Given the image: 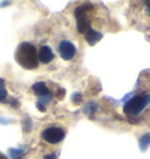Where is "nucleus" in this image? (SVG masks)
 <instances>
[{
    "instance_id": "obj_17",
    "label": "nucleus",
    "mask_w": 150,
    "mask_h": 159,
    "mask_svg": "<svg viewBox=\"0 0 150 159\" xmlns=\"http://www.w3.org/2000/svg\"><path fill=\"white\" fill-rule=\"evenodd\" d=\"M8 103H10L12 107H14V108H19V105H20V103L18 102V99H15V98H11L10 101H8Z\"/></svg>"
},
{
    "instance_id": "obj_13",
    "label": "nucleus",
    "mask_w": 150,
    "mask_h": 159,
    "mask_svg": "<svg viewBox=\"0 0 150 159\" xmlns=\"http://www.w3.org/2000/svg\"><path fill=\"white\" fill-rule=\"evenodd\" d=\"M8 156L12 159H22L24 158V150L22 149H8Z\"/></svg>"
},
{
    "instance_id": "obj_11",
    "label": "nucleus",
    "mask_w": 150,
    "mask_h": 159,
    "mask_svg": "<svg viewBox=\"0 0 150 159\" xmlns=\"http://www.w3.org/2000/svg\"><path fill=\"white\" fill-rule=\"evenodd\" d=\"M138 144H140L141 151H145V150L148 149V146L150 145V134H144V136H142L140 138Z\"/></svg>"
},
{
    "instance_id": "obj_18",
    "label": "nucleus",
    "mask_w": 150,
    "mask_h": 159,
    "mask_svg": "<svg viewBox=\"0 0 150 159\" xmlns=\"http://www.w3.org/2000/svg\"><path fill=\"white\" fill-rule=\"evenodd\" d=\"M63 96H65V90L63 89L58 90V93H56V97H58L59 99H62L63 98Z\"/></svg>"
},
{
    "instance_id": "obj_1",
    "label": "nucleus",
    "mask_w": 150,
    "mask_h": 159,
    "mask_svg": "<svg viewBox=\"0 0 150 159\" xmlns=\"http://www.w3.org/2000/svg\"><path fill=\"white\" fill-rule=\"evenodd\" d=\"M14 59L18 65L25 69H35L39 66L38 52L30 42H21L14 53Z\"/></svg>"
},
{
    "instance_id": "obj_7",
    "label": "nucleus",
    "mask_w": 150,
    "mask_h": 159,
    "mask_svg": "<svg viewBox=\"0 0 150 159\" xmlns=\"http://www.w3.org/2000/svg\"><path fill=\"white\" fill-rule=\"evenodd\" d=\"M102 38H103V34H101L100 32L93 30V28H90L89 30H87V32L85 33L86 41H87L90 46L96 45V43H97V42H99Z\"/></svg>"
},
{
    "instance_id": "obj_3",
    "label": "nucleus",
    "mask_w": 150,
    "mask_h": 159,
    "mask_svg": "<svg viewBox=\"0 0 150 159\" xmlns=\"http://www.w3.org/2000/svg\"><path fill=\"white\" fill-rule=\"evenodd\" d=\"M65 130L59 126H49L42 131L41 137L45 142L49 143V144H58L65 138Z\"/></svg>"
},
{
    "instance_id": "obj_9",
    "label": "nucleus",
    "mask_w": 150,
    "mask_h": 159,
    "mask_svg": "<svg viewBox=\"0 0 150 159\" xmlns=\"http://www.w3.org/2000/svg\"><path fill=\"white\" fill-rule=\"evenodd\" d=\"M76 28L80 32L81 34L85 35L87 30H89L90 27V20L88 18H81V19H76Z\"/></svg>"
},
{
    "instance_id": "obj_15",
    "label": "nucleus",
    "mask_w": 150,
    "mask_h": 159,
    "mask_svg": "<svg viewBox=\"0 0 150 159\" xmlns=\"http://www.w3.org/2000/svg\"><path fill=\"white\" fill-rule=\"evenodd\" d=\"M0 102L2 103L7 102V90L5 87H0Z\"/></svg>"
},
{
    "instance_id": "obj_22",
    "label": "nucleus",
    "mask_w": 150,
    "mask_h": 159,
    "mask_svg": "<svg viewBox=\"0 0 150 159\" xmlns=\"http://www.w3.org/2000/svg\"><path fill=\"white\" fill-rule=\"evenodd\" d=\"M0 87H5V81L2 79H0Z\"/></svg>"
},
{
    "instance_id": "obj_14",
    "label": "nucleus",
    "mask_w": 150,
    "mask_h": 159,
    "mask_svg": "<svg viewBox=\"0 0 150 159\" xmlns=\"http://www.w3.org/2000/svg\"><path fill=\"white\" fill-rule=\"evenodd\" d=\"M30 128H32V120H30V117H26L22 122V130L24 132H30Z\"/></svg>"
},
{
    "instance_id": "obj_10",
    "label": "nucleus",
    "mask_w": 150,
    "mask_h": 159,
    "mask_svg": "<svg viewBox=\"0 0 150 159\" xmlns=\"http://www.w3.org/2000/svg\"><path fill=\"white\" fill-rule=\"evenodd\" d=\"M50 97L52 96H46V97H40V98L38 99V102H36V108L40 110V111H45L46 110V107H47V104L49 103L50 101Z\"/></svg>"
},
{
    "instance_id": "obj_2",
    "label": "nucleus",
    "mask_w": 150,
    "mask_h": 159,
    "mask_svg": "<svg viewBox=\"0 0 150 159\" xmlns=\"http://www.w3.org/2000/svg\"><path fill=\"white\" fill-rule=\"evenodd\" d=\"M150 103V95H137L130 98L123 107V112L129 117L137 116Z\"/></svg>"
},
{
    "instance_id": "obj_16",
    "label": "nucleus",
    "mask_w": 150,
    "mask_h": 159,
    "mask_svg": "<svg viewBox=\"0 0 150 159\" xmlns=\"http://www.w3.org/2000/svg\"><path fill=\"white\" fill-rule=\"evenodd\" d=\"M72 102H73V104H75V105L80 104L81 102H82V96H81L80 93H75V94L72 96Z\"/></svg>"
},
{
    "instance_id": "obj_5",
    "label": "nucleus",
    "mask_w": 150,
    "mask_h": 159,
    "mask_svg": "<svg viewBox=\"0 0 150 159\" xmlns=\"http://www.w3.org/2000/svg\"><path fill=\"white\" fill-rule=\"evenodd\" d=\"M38 59H39V62H41V63H45V65L49 63L50 61L54 59V53L50 49V47L42 46L38 52Z\"/></svg>"
},
{
    "instance_id": "obj_21",
    "label": "nucleus",
    "mask_w": 150,
    "mask_h": 159,
    "mask_svg": "<svg viewBox=\"0 0 150 159\" xmlns=\"http://www.w3.org/2000/svg\"><path fill=\"white\" fill-rule=\"evenodd\" d=\"M0 159H8V158H7V156H5L4 153L0 152Z\"/></svg>"
},
{
    "instance_id": "obj_12",
    "label": "nucleus",
    "mask_w": 150,
    "mask_h": 159,
    "mask_svg": "<svg viewBox=\"0 0 150 159\" xmlns=\"http://www.w3.org/2000/svg\"><path fill=\"white\" fill-rule=\"evenodd\" d=\"M96 110H97V104H96L95 102H89V103H87L85 107V109H83V112H85L86 115H88L89 117H91L93 116V114L95 112Z\"/></svg>"
},
{
    "instance_id": "obj_4",
    "label": "nucleus",
    "mask_w": 150,
    "mask_h": 159,
    "mask_svg": "<svg viewBox=\"0 0 150 159\" xmlns=\"http://www.w3.org/2000/svg\"><path fill=\"white\" fill-rule=\"evenodd\" d=\"M58 50H59V54H60L61 59L65 60V61H70L76 55V52H77L74 43L70 42V41H67V40H62L61 41L60 43H59Z\"/></svg>"
},
{
    "instance_id": "obj_19",
    "label": "nucleus",
    "mask_w": 150,
    "mask_h": 159,
    "mask_svg": "<svg viewBox=\"0 0 150 159\" xmlns=\"http://www.w3.org/2000/svg\"><path fill=\"white\" fill-rule=\"evenodd\" d=\"M145 5H147V12H148V14L150 15V1H147Z\"/></svg>"
},
{
    "instance_id": "obj_6",
    "label": "nucleus",
    "mask_w": 150,
    "mask_h": 159,
    "mask_svg": "<svg viewBox=\"0 0 150 159\" xmlns=\"http://www.w3.org/2000/svg\"><path fill=\"white\" fill-rule=\"evenodd\" d=\"M94 11V6L91 4H83V5L77 6L74 11V15L76 19H81V18H88L89 12Z\"/></svg>"
},
{
    "instance_id": "obj_8",
    "label": "nucleus",
    "mask_w": 150,
    "mask_h": 159,
    "mask_svg": "<svg viewBox=\"0 0 150 159\" xmlns=\"http://www.w3.org/2000/svg\"><path fill=\"white\" fill-rule=\"evenodd\" d=\"M32 90L36 96L39 97H46V96H50V90L48 89V87L46 85L45 82H38L33 84Z\"/></svg>"
},
{
    "instance_id": "obj_20",
    "label": "nucleus",
    "mask_w": 150,
    "mask_h": 159,
    "mask_svg": "<svg viewBox=\"0 0 150 159\" xmlns=\"http://www.w3.org/2000/svg\"><path fill=\"white\" fill-rule=\"evenodd\" d=\"M45 159H54V154H48L45 157Z\"/></svg>"
}]
</instances>
